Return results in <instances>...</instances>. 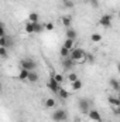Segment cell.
I'll return each instance as SVG.
<instances>
[{
  "label": "cell",
  "instance_id": "cell-20",
  "mask_svg": "<svg viewBox=\"0 0 120 122\" xmlns=\"http://www.w3.org/2000/svg\"><path fill=\"white\" fill-rule=\"evenodd\" d=\"M60 54H61V57H62V58H68V57L71 56V50H68L66 47H64V46H62V47H61V50H60Z\"/></svg>",
  "mask_w": 120,
  "mask_h": 122
},
{
  "label": "cell",
  "instance_id": "cell-25",
  "mask_svg": "<svg viewBox=\"0 0 120 122\" xmlns=\"http://www.w3.org/2000/svg\"><path fill=\"white\" fill-rule=\"evenodd\" d=\"M62 3H64V7H66V9H74L75 7L74 0H62Z\"/></svg>",
  "mask_w": 120,
  "mask_h": 122
},
{
  "label": "cell",
  "instance_id": "cell-29",
  "mask_svg": "<svg viewBox=\"0 0 120 122\" xmlns=\"http://www.w3.org/2000/svg\"><path fill=\"white\" fill-rule=\"evenodd\" d=\"M89 4L93 7V9H97V7H99V0H92Z\"/></svg>",
  "mask_w": 120,
  "mask_h": 122
},
{
  "label": "cell",
  "instance_id": "cell-16",
  "mask_svg": "<svg viewBox=\"0 0 120 122\" xmlns=\"http://www.w3.org/2000/svg\"><path fill=\"white\" fill-rule=\"evenodd\" d=\"M24 31H26V33H28V34H32V33H35V23H32V21H28V23L24 26Z\"/></svg>",
  "mask_w": 120,
  "mask_h": 122
},
{
  "label": "cell",
  "instance_id": "cell-33",
  "mask_svg": "<svg viewBox=\"0 0 120 122\" xmlns=\"http://www.w3.org/2000/svg\"><path fill=\"white\" fill-rule=\"evenodd\" d=\"M83 1H85V3H90V1H92V0H83Z\"/></svg>",
  "mask_w": 120,
  "mask_h": 122
},
{
  "label": "cell",
  "instance_id": "cell-12",
  "mask_svg": "<svg viewBox=\"0 0 120 122\" xmlns=\"http://www.w3.org/2000/svg\"><path fill=\"white\" fill-rule=\"evenodd\" d=\"M44 107L47 109H52V108L57 107V102H55L54 98H47V99H44Z\"/></svg>",
  "mask_w": 120,
  "mask_h": 122
},
{
  "label": "cell",
  "instance_id": "cell-23",
  "mask_svg": "<svg viewBox=\"0 0 120 122\" xmlns=\"http://www.w3.org/2000/svg\"><path fill=\"white\" fill-rule=\"evenodd\" d=\"M69 95H71V94L66 91V90H64V88H61L60 92H58V97H60L61 99H68V98H69Z\"/></svg>",
  "mask_w": 120,
  "mask_h": 122
},
{
  "label": "cell",
  "instance_id": "cell-2",
  "mask_svg": "<svg viewBox=\"0 0 120 122\" xmlns=\"http://www.w3.org/2000/svg\"><path fill=\"white\" fill-rule=\"evenodd\" d=\"M51 118H52L54 122H64V121L68 119V112H66L64 108H58V109H55V111L52 112Z\"/></svg>",
  "mask_w": 120,
  "mask_h": 122
},
{
  "label": "cell",
  "instance_id": "cell-11",
  "mask_svg": "<svg viewBox=\"0 0 120 122\" xmlns=\"http://www.w3.org/2000/svg\"><path fill=\"white\" fill-rule=\"evenodd\" d=\"M65 37H66V38H71V40H76L78 33H76V30H75V29L69 27V29H66V31H65Z\"/></svg>",
  "mask_w": 120,
  "mask_h": 122
},
{
  "label": "cell",
  "instance_id": "cell-14",
  "mask_svg": "<svg viewBox=\"0 0 120 122\" xmlns=\"http://www.w3.org/2000/svg\"><path fill=\"white\" fill-rule=\"evenodd\" d=\"M7 46H13V41L7 36H1L0 37V47H7Z\"/></svg>",
  "mask_w": 120,
  "mask_h": 122
},
{
  "label": "cell",
  "instance_id": "cell-28",
  "mask_svg": "<svg viewBox=\"0 0 120 122\" xmlns=\"http://www.w3.org/2000/svg\"><path fill=\"white\" fill-rule=\"evenodd\" d=\"M44 26H45V30H47V31H52V30H54V27H55V26H54V23H51V21L45 23Z\"/></svg>",
  "mask_w": 120,
  "mask_h": 122
},
{
  "label": "cell",
  "instance_id": "cell-24",
  "mask_svg": "<svg viewBox=\"0 0 120 122\" xmlns=\"http://www.w3.org/2000/svg\"><path fill=\"white\" fill-rule=\"evenodd\" d=\"M38 19H40V16H38V13H35V11H32L28 14V21H32V23H38Z\"/></svg>",
  "mask_w": 120,
  "mask_h": 122
},
{
  "label": "cell",
  "instance_id": "cell-35",
  "mask_svg": "<svg viewBox=\"0 0 120 122\" xmlns=\"http://www.w3.org/2000/svg\"><path fill=\"white\" fill-rule=\"evenodd\" d=\"M117 97H119V99H120V91H119V95H117Z\"/></svg>",
  "mask_w": 120,
  "mask_h": 122
},
{
  "label": "cell",
  "instance_id": "cell-36",
  "mask_svg": "<svg viewBox=\"0 0 120 122\" xmlns=\"http://www.w3.org/2000/svg\"><path fill=\"white\" fill-rule=\"evenodd\" d=\"M18 122H24V121H18Z\"/></svg>",
  "mask_w": 120,
  "mask_h": 122
},
{
  "label": "cell",
  "instance_id": "cell-3",
  "mask_svg": "<svg viewBox=\"0 0 120 122\" xmlns=\"http://www.w3.org/2000/svg\"><path fill=\"white\" fill-rule=\"evenodd\" d=\"M78 108L82 114H89L90 111V101L88 98H79L78 99Z\"/></svg>",
  "mask_w": 120,
  "mask_h": 122
},
{
  "label": "cell",
  "instance_id": "cell-1",
  "mask_svg": "<svg viewBox=\"0 0 120 122\" xmlns=\"http://www.w3.org/2000/svg\"><path fill=\"white\" fill-rule=\"evenodd\" d=\"M72 60L75 61V62H79V64H83L85 61H86V53H85V50H82V48H79V47H75L74 50H71V56H69Z\"/></svg>",
  "mask_w": 120,
  "mask_h": 122
},
{
  "label": "cell",
  "instance_id": "cell-7",
  "mask_svg": "<svg viewBox=\"0 0 120 122\" xmlns=\"http://www.w3.org/2000/svg\"><path fill=\"white\" fill-rule=\"evenodd\" d=\"M75 64H76V62L72 60L71 57H68V58H62V67H64V70H66V71H71V70L74 68Z\"/></svg>",
  "mask_w": 120,
  "mask_h": 122
},
{
  "label": "cell",
  "instance_id": "cell-18",
  "mask_svg": "<svg viewBox=\"0 0 120 122\" xmlns=\"http://www.w3.org/2000/svg\"><path fill=\"white\" fill-rule=\"evenodd\" d=\"M64 47H66L68 50H74V48H75V40L66 38V40L64 41Z\"/></svg>",
  "mask_w": 120,
  "mask_h": 122
},
{
  "label": "cell",
  "instance_id": "cell-26",
  "mask_svg": "<svg viewBox=\"0 0 120 122\" xmlns=\"http://www.w3.org/2000/svg\"><path fill=\"white\" fill-rule=\"evenodd\" d=\"M7 56H9V53H7V47H0V57L4 60V58H7Z\"/></svg>",
  "mask_w": 120,
  "mask_h": 122
},
{
  "label": "cell",
  "instance_id": "cell-10",
  "mask_svg": "<svg viewBox=\"0 0 120 122\" xmlns=\"http://www.w3.org/2000/svg\"><path fill=\"white\" fill-rule=\"evenodd\" d=\"M28 75H30V71H28V70H26V68H20V72H18L17 78H18L20 81H27V80H28Z\"/></svg>",
  "mask_w": 120,
  "mask_h": 122
},
{
  "label": "cell",
  "instance_id": "cell-9",
  "mask_svg": "<svg viewBox=\"0 0 120 122\" xmlns=\"http://www.w3.org/2000/svg\"><path fill=\"white\" fill-rule=\"evenodd\" d=\"M61 23H62V26H64V27L69 29V27H71V24H72V17H71L69 14H65V16H62V17H61Z\"/></svg>",
  "mask_w": 120,
  "mask_h": 122
},
{
  "label": "cell",
  "instance_id": "cell-21",
  "mask_svg": "<svg viewBox=\"0 0 120 122\" xmlns=\"http://www.w3.org/2000/svg\"><path fill=\"white\" fill-rule=\"evenodd\" d=\"M90 41L92 43H100L102 41V36L99 33H92L90 34Z\"/></svg>",
  "mask_w": 120,
  "mask_h": 122
},
{
  "label": "cell",
  "instance_id": "cell-34",
  "mask_svg": "<svg viewBox=\"0 0 120 122\" xmlns=\"http://www.w3.org/2000/svg\"><path fill=\"white\" fill-rule=\"evenodd\" d=\"M117 17H119V19H120V10H119V13H117Z\"/></svg>",
  "mask_w": 120,
  "mask_h": 122
},
{
  "label": "cell",
  "instance_id": "cell-30",
  "mask_svg": "<svg viewBox=\"0 0 120 122\" xmlns=\"http://www.w3.org/2000/svg\"><path fill=\"white\" fill-rule=\"evenodd\" d=\"M113 112H115L116 115H119V117H120V105H119V107H116V108H113Z\"/></svg>",
  "mask_w": 120,
  "mask_h": 122
},
{
  "label": "cell",
  "instance_id": "cell-6",
  "mask_svg": "<svg viewBox=\"0 0 120 122\" xmlns=\"http://www.w3.org/2000/svg\"><path fill=\"white\" fill-rule=\"evenodd\" d=\"M112 21H113V17H112L110 14H103V16L100 17V20H99V24H100L102 27H105V29H110Z\"/></svg>",
  "mask_w": 120,
  "mask_h": 122
},
{
  "label": "cell",
  "instance_id": "cell-22",
  "mask_svg": "<svg viewBox=\"0 0 120 122\" xmlns=\"http://www.w3.org/2000/svg\"><path fill=\"white\" fill-rule=\"evenodd\" d=\"M82 85H83V84H82V81H81V80H76L75 82H72V84H71V87H72V90H74V91H79V90L82 88Z\"/></svg>",
  "mask_w": 120,
  "mask_h": 122
},
{
  "label": "cell",
  "instance_id": "cell-27",
  "mask_svg": "<svg viewBox=\"0 0 120 122\" xmlns=\"http://www.w3.org/2000/svg\"><path fill=\"white\" fill-rule=\"evenodd\" d=\"M52 75H54V78H55V81H57L58 84H62V82H64V77H62L61 74H55V72H52Z\"/></svg>",
  "mask_w": 120,
  "mask_h": 122
},
{
  "label": "cell",
  "instance_id": "cell-19",
  "mask_svg": "<svg viewBox=\"0 0 120 122\" xmlns=\"http://www.w3.org/2000/svg\"><path fill=\"white\" fill-rule=\"evenodd\" d=\"M66 80H68V82H69V84H72V82H75L76 80H79V77H78V74H76V72H69V74L66 75Z\"/></svg>",
  "mask_w": 120,
  "mask_h": 122
},
{
  "label": "cell",
  "instance_id": "cell-15",
  "mask_svg": "<svg viewBox=\"0 0 120 122\" xmlns=\"http://www.w3.org/2000/svg\"><path fill=\"white\" fill-rule=\"evenodd\" d=\"M109 84H110V88L113 90V91H120V81H117L116 78H110V81H109Z\"/></svg>",
  "mask_w": 120,
  "mask_h": 122
},
{
  "label": "cell",
  "instance_id": "cell-32",
  "mask_svg": "<svg viewBox=\"0 0 120 122\" xmlns=\"http://www.w3.org/2000/svg\"><path fill=\"white\" fill-rule=\"evenodd\" d=\"M117 71H119V74H120V62L117 64Z\"/></svg>",
  "mask_w": 120,
  "mask_h": 122
},
{
  "label": "cell",
  "instance_id": "cell-4",
  "mask_svg": "<svg viewBox=\"0 0 120 122\" xmlns=\"http://www.w3.org/2000/svg\"><path fill=\"white\" fill-rule=\"evenodd\" d=\"M20 68H26L28 71H35L37 68V62L31 58H23L20 61Z\"/></svg>",
  "mask_w": 120,
  "mask_h": 122
},
{
  "label": "cell",
  "instance_id": "cell-5",
  "mask_svg": "<svg viewBox=\"0 0 120 122\" xmlns=\"http://www.w3.org/2000/svg\"><path fill=\"white\" fill-rule=\"evenodd\" d=\"M47 87L51 90V92H54V94H57V95H58L60 90L62 88V87H61V84H58V82L55 81V78H54L52 72H51V77H50V80H48V82H47Z\"/></svg>",
  "mask_w": 120,
  "mask_h": 122
},
{
  "label": "cell",
  "instance_id": "cell-13",
  "mask_svg": "<svg viewBox=\"0 0 120 122\" xmlns=\"http://www.w3.org/2000/svg\"><path fill=\"white\" fill-rule=\"evenodd\" d=\"M107 102H109L113 108H116V107H119L120 105L119 97H113V95H109V97H107Z\"/></svg>",
  "mask_w": 120,
  "mask_h": 122
},
{
  "label": "cell",
  "instance_id": "cell-8",
  "mask_svg": "<svg viewBox=\"0 0 120 122\" xmlns=\"http://www.w3.org/2000/svg\"><path fill=\"white\" fill-rule=\"evenodd\" d=\"M88 115L93 122H102V115H100V112L97 109H90Z\"/></svg>",
  "mask_w": 120,
  "mask_h": 122
},
{
  "label": "cell",
  "instance_id": "cell-17",
  "mask_svg": "<svg viewBox=\"0 0 120 122\" xmlns=\"http://www.w3.org/2000/svg\"><path fill=\"white\" fill-rule=\"evenodd\" d=\"M40 80V77H38V74L35 72V71H30V75H28V82H31V84H35L37 81Z\"/></svg>",
  "mask_w": 120,
  "mask_h": 122
},
{
  "label": "cell",
  "instance_id": "cell-31",
  "mask_svg": "<svg viewBox=\"0 0 120 122\" xmlns=\"http://www.w3.org/2000/svg\"><path fill=\"white\" fill-rule=\"evenodd\" d=\"M86 60L89 61V62H95V57H93V56H92V54H89V56H88V57H86Z\"/></svg>",
  "mask_w": 120,
  "mask_h": 122
}]
</instances>
